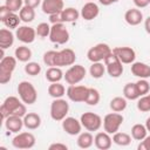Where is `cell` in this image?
Returning <instances> with one entry per match:
<instances>
[{
    "mask_svg": "<svg viewBox=\"0 0 150 150\" xmlns=\"http://www.w3.org/2000/svg\"><path fill=\"white\" fill-rule=\"evenodd\" d=\"M0 114H1V118L5 121L11 115L23 117L27 114V109H26V105L23 104V102L21 103L18 97L8 96L0 107Z\"/></svg>",
    "mask_w": 150,
    "mask_h": 150,
    "instance_id": "obj_1",
    "label": "cell"
},
{
    "mask_svg": "<svg viewBox=\"0 0 150 150\" xmlns=\"http://www.w3.org/2000/svg\"><path fill=\"white\" fill-rule=\"evenodd\" d=\"M18 94L20 96V100L25 104H34L38 100V93L35 87L28 82V81H22L18 86Z\"/></svg>",
    "mask_w": 150,
    "mask_h": 150,
    "instance_id": "obj_2",
    "label": "cell"
},
{
    "mask_svg": "<svg viewBox=\"0 0 150 150\" xmlns=\"http://www.w3.org/2000/svg\"><path fill=\"white\" fill-rule=\"evenodd\" d=\"M16 67V57L4 56L0 61V83L6 84L12 79V73Z\"/></svg>",
    "mask_w": 150,
    "mask_h": 150,
    "instance_id": "obj_3",
    "label": "cell"
},
{
    "mask_svg": "<svg viewBox=\"0 0 150 150\" xmlns=\"http://www.w3.org/2000/svg\"><path fill=\"white\" fill-rule=\"evenodd\" d=\"M69 111V104L63 98H55L50 104V117L54 121H63Z\"/></svg>",
    "mask_w": 150,
    "mask_h": 150,
    "instance_id": "obj_4",
    "label": "cell"
},
{
    "mask_svg": "<svg viewBox=\"0 0 150 150\" xmlns=\"http://www.w3.org/2000/svg\"><path fill=\"white\" fill-rule=\"evenodd\" d=\"M124 118L123 116L120 114V112H110V114H107L103 118V128H104V131L108 132L109 135L110 134H115L118 131L120 127L122 125Z\"/></svg>",
    "mask_w": 150,
    "mask_h": 150,
    "instance_id": "obj_5",
    "label": "cell"
},
{
    "mask_svg": "<svg viewBox=\"0 0 150 150\" xmlns=\"http://www.w3.org/2000/svg\"><path fill=\"white\" fill-rule=\"evenodd\" d=\"M49 40L57 45H64L69 41V32L63 23H53L50 27Z\"/></svg>",
    "mask_w": 150,
    "mask_h": 150,
    "instance_id": "obj_6",
    "label": "cell"
},
{
    "mask_svg": "<svg viewBox=\"0 0 150 150\" xmlns=\"http://www.w3.org/2000/svg\"><path fill=\"white\" fill-rule=\"evenodd\" d=\"M111 52H112L111 48L107 43H97L88 50L87 56H88V60L91 62H101V61H104L105 57L109 54H111Z\"/></svg>",
    "mask_w": 150,
    "mask_h": 150,
    "instance_id": "obj_7",
    "label": "cell"
},
{
    "mask_svg": "<svg viewBox=\"0 0 150 150\" xmlns=\"http://www.w3.org/2000/svg\"><path fill=\"white\" fill-rule=\"evenodd\" d=\"M80 121H81L82 127L84 129H87L88 131H97L101 128L102 122H103L102 118L97 114L90 112V111L82 114Z\"/></svg>",
    "mask_w": 150,
    "mask_h": 150,
    "instance_id": "obj_8",
    "label": "cell"
},
{
    "mask_svg": "<svg viewBox=\"0 0 150 150\" xmlns=\"http://www.w3.org/2000/svg\"><path fill=\"white\" fill-rule=\"evenodd\" d=\"M104 64L107 68L108 74L111 77H120L123 74V66L122 62L120 61V59L111 52V54H109L105 60H104Z\"/></svg>",
    "mask_w": 150,
    "mask_h": 150,
    "instance_id": "obj_9",
    "label": "cell"
},
{
    "mask_svg": "<svg viewBox=\"0 0 150 150\" xmlns=\"http://www.w3.org/2000/svg\"><path fill=\"white\" fill-rule=\"evenodd\" d=\"M86 68L81 64L71 66L64 74V80L68 84H77L86 77Z\"/></svg>",
    "mask_w": 150,
    "mask_h": 150,
    "instance_id": "obj_10",
    "label": "cell"
},
{
    "mask_svg": "<svg viewBox=\"0 0 150 150\" xmlns=\"http://www.w3.org/2000/svg\"><path fill=\"white\" fill-rule=\"evenodd\" d=\"M12 145L16 149H30L35 145V136L32 132H20L13 138Z\"/></svg>",
    "mask_w": 150,
    "mask_h": 150,
    "instance_id": "obj_11",
    "label": "cell"
},
{
    "mask_svg": "<svg viewBox=\"0 0 150 150\" xmlns=\"http://www.w3.org/2000/svg\"><path fill=\"white\" fill-rule=\"evenodd\" d=\"M88 91H89V88L86 86L70 84L67 88V96L73 102H86Z\"/></svg>",
    "mask_w": 150,
    "mask_h": 150,
    "instance_id": "obj_12",
    "label": "cell"
},
{
    "mask_svg": "<svg viewBox=\"0 0 150 150\" xmlns=\"http://www.w3.org/2000/svg\"><path fill=\"white\" fill-rule=\"evenodd\" d=\"M76 55L75 52L70 48L62 49L56 53L55 57V67H64V66H73L75 63Z\"/></svg>",
    "mask_w": 150,
    "mask_h": 150,
    "instance_id": "obj_13",
    "label": "cell"
},
{
    "mask_svg": "<svg viewBox=\"0 0 150 150\" xmlns=\"http://www.w3.org/2000/svg\"><path fill=\"white\" fill-rule=\"evenodd\" d=\"M112 53L124 64L132 63L136 59V53L131 47H116L112 49Z\"/></svg>",
    "mask_w": 150,
    "mask_h": 150,
    "instance_id": "obj_14",
    "label": "cell"
},
{
    "mask_svg": "<svg viewBox=\"0 0 150 150\" xmlns=\"http://www.w3.org/2000/svg\"><path fill=\"white\" fill-rule=\"evenodd\" d=\"M15 35L19 41H21L23 43H32L35 40L36 30L29 26H19L16 28Z\"/></svg>",
    "mask_w": 150,
    "mask_h": 150,
    "instance_id": "obj_15",
    "label": "cell"
},
{
    "mask_svg": "<svg viewBox=\"0 0 150 150\" xmlns=\"http://www.w3.org/2000/svg\"><path fill=\"white\" fill-rule=\"evenodd\" d=\"M62 128L68 135L75 136L81 134L82 124H81V121H77L75 117H66L62 121Z\"/></svg>",
    "mask_w": 150,
    "mask_h": 150,
    "instance_id": "obj_16",
    "label": "cell"
},
{
    "mask_svg": "<svg viewBox=\"0 0 150 150\" xmlns=\"http://www.w3.org/2000/svg\"><path fill=\"white\" fill-rule=\"evenodd\" d=\"M98 13H100L98 6L93 1H88L87 4L83 5L80 14H81L82 19H84L87 21H90V20H94L98 15Z\"/></svg>",
    "mask_w": 150,
    "mask_h": 150,
    "instance_id": "obj_17",
    "label": "cell"
},
{
    "mask_svg": "<svg viewBox=\"0 0 150 150\" xmlns=\"http://www.w3.org/2000/svg\"><path fill=\"white\" fill-rule=\"evenodd\" d=\"M41 7L45 14L52 15L63 9V0H43Z\"/></svg>",
    "mask_w": 150,
    "mask_h": 150,
    "instance_id": "obj_18",
    "label": "cell"
},
{
    "mask_svg": "<svg viewBox=\"0 0 150 150\" xmlns=\"http://www.w3.org/2000/svg\"><path fill=\"white\" fill-rule=\"evenodd\" d=\"M23 117L11 115L5 120V127L11 132H19L23 127Z\"/></svg>",
    "mask_w": 150,
    "mask_h": 150,
    "instance_id": "obj_19",
    "label": "cell"
},
{
    "mask_svg": "<svg viewBox=\"0 0 150 150\" xmlns=\"http://www.w3.org/2000/svg\"><path fill=\"white\" fill-rule=\"evenodd\" d=\"M94 143L95 146L100 150H108L111 148L112 144V138L109 136L108 132H97L96 136L94 137Z\"/></svg>",
    "mask_w": 150,
    "mask_h": 150,
    "instance_id": "obj_20",
    "label": "cell"
},
{
    "mask_svg": "<svg viewBox=\"0 0 150 150\" xmlns=\"http://www.w3.org/2000/svg\"><path fill=\"white\" fill-rule=\"evenodd\" d=\"M131 73L134 76L139 77V79H148L150 77V66L143 62H132L131 63V68H130Z\"/></svg>",
    "mask_w": 150,
    "mask_h": 150,
    "instance_id": "obj_21",
    "label": "cell"
},
{
    "mask_svg": "<svg viewBox=\"0 0 150 150\" xmlns=\"http://www.w3.org/2000/svg\"><path fill=\"white\" fill-rule=\"evenodd\" d=\"M124 20L130 26H137L143 20V14L138 8H130L124 14Z\"/></svg>",
    "mask_w": 150,
    "mask_h": 150,
    "instance_id": "obj_22",
    "label": "cell"
},
{
    "mask_svg": "<svg viewBox=\"0 0 150 150\" xmlns=\"http://www.w3.org/2000/svg\"><path fill=\"white\" fill-rule=\"evenodd\" d=\"M23 124L29 130H35L41 125V117L35 112H28L23 116Z\"/></svg>",
    "mask_w": 150,
    "mask_h": 150,
    "instance_id": "obj_23",
    "label": "cell"
},
{
    "mask_svg": "<svg viewBox=\"0 0 150 150\" xmlns=\"http://www.w3.org/2000/svg\"><path fill=\"white\" fill-rule=\"evenodd\" d=\"M13 43H14V34L7 28H2L0 30V48L1 49L9 48Z\"/></svg>",
    "mask_w": 150,
    "mask_h": 150,
    "instance_id": "obj_24",
    "label": "cell"
},
{
    "mask_svg": "<svg viewBox=\"0 0 150 150\" xmlns=\"http://www.w3.org/2000/svg\"><path fill=\"white\" fill-rule=\"evenodd\" d=\"M64 77L62 70L60 67H49L46 71V80L50 83L53 82H60Z\"/></svg>",
    "mask_w": 150,
    "mask_h": 150,
    "instance_id": "obj_25",
    "label": "cell"
},
{
    "mask_svg": "<svg viewBox=\"0 0 150 150\" xmlns=\"http://www.w3.org/2000/svg\"><path fill=\"white\" fill-rule=\"evenodd\" d=\"M77 146L81 148V149H88L93 145L94 143V137L90 132H81L79 134V137H77Z\"/></svg>",
    "mask_w": 150,
    "mask_h": 150,
    "instance_id": "obj_26",
    "label": "cell"
},
{
    "mask_svg": "<svg viewBox=\"0 0 150 150\" xmlns=\"http://www.w3.org/2000/svg\"><path fill=\"white\" fill-rule=\"evenodd\" d=\"M66 93V88L60 82H53L48 87V94L54 98H61Z\"/></svg>",
    "mask_w": 150,
    "mask_h": 150,
    "instance_id": "obj_27",
    "label": "cell"
},
{
    "mask_svg": "<svg viewBox=\"0 0 150 150\" xmlns=\"http://www.w3.org/2000/svg\"><path fill=\"white\" fill-rule=\"evenodd\" d=\"M123 95H124V97H125L127 100H131V101L137 100L138 97H141L139 94H138L136 83H132V82L127 83V84L123 87Z\"/></svg>",
    "mask_w": 150,
    "mask_h": 150,
    "instance_id": "obj_28",
    "label": "cell"
},
{
    "mask_svg": "<svg viewBox=\"0 0 150 150\" xmlns=\"http://www.w3.org/2000/svg\"><path fill=\"white\" fill-rule=\"evenodd\" d=\"M61 15H62L63 22H74L79 19V16L81 14L79 13L77 9H75L73 7H68V8H63L61 11Z\"/></svg>",
    "mask_w": 150,
    "mask_h": 150,
    "instance_id": "obj_29",
    "label": "cell"
},
{
    "mask_svg": "<svg viewBox=\"0 0 150 150\" xmlns=\"http://www.w3.org/2000/svg\"><path fill=\"white\" fill-rule=\"evenodd\" d=\"M146 134H148V130H146L145 125H143L141 123H137V124L132 125V128H131V137L136 141H143L146 137Z\"/></svg>",
    "mask_w": 150,
    "mask_h": 150,
    "instance_id": "obj_30",
    "label": "cell"
},
{
    "mask_svg": "<svg viewBox=\"0 0 150 150\" xmlns=\"http://www.w3.org/2000/svg\"><path fill=\"white\" fill-rule=\"evenodd\" d=\"M15 57L20 62H28L32 57V50L26 46H20L15 49Z\"/></svg>",
    "mask_w": 150,
    "mask_h": 150,
    "instance_id": "obj_31",
    "label": "cell"
},
{
    "mask_svg": "<svg viewBox=\"0 0 150 150\" xmlns=\"http://www.w3.org/2000/svg\"><path fill=\"white\" fill-rule=\"evenodd\" d=\"M19 16H20L21 21H23V22H32L35 19V11H34V8L25 5L19 11Z\"/></svg>",
    "mask_w": 150,
    "mask_h": 150,
    "instance_id": "obj_32",
    "label": "cell"
},
{
    "mask_svg": "<svg viewBox=\"0 0 150 150\" xmlns=\"http://www.w3.org/2000/svg\"><path fill=\"white\" fill-rule=\"evenodd\" d=\"M127 108V98L116 96L110 101V109L116 112H121Z\"/></svg>",
    "mask_w": 150,
    "mask_h": 150,
    "instance_id": "obj_33",
    "label": "cell"
},
{
    "mask_svg": "<svg viewBox=\"0 0 150 150\" xmlns=\"http://www.w3.org/2000/svg\"><path fill=\"white\" fill-rule=\"evenodd\" d=\"M21 19L19 15L15 14V12H11L1 22L7 27V28H18L19 27V23H20Z\"/></svg>",
    "mask_w": 150,
    "mask_h": 150,
    "instance_id": "obj_34",
    "label": "cell"
},
{
    "mask_svg": "<svg viewBox=\"0 0 150 150\" xmlns=\"http://www.w3.org/2000/svg\"><path fill=\"white\" fill-rule=\"evenodd\" d=\"M112 142L120 146H127L131 143V136L125 132H115L112 136Z\"/></svg>",
    "mask_w": 150,
    "mask_h": 150,
    "instance_id": "obj_35",
    "label": "cell"
},
{
    "mask_svg": "<svg viewBox=\"0 0 150 150\" xmlns=\"http://www.w3.org/2000/svg\"><path fill=\"white\" fill-rule=\"evenodd\" d=\"M105 71V67L101 62H93L89 68V73L94 79H101Z\"/></svg>",
    "mask_w": 150,
    "mask_h": 150,
    "instance_id": "obj_36",
    "label": "cell"
},
{
    "mask_svg": "<svg viewBox=\"0 0 150 150\" xmlns=\"http://www.w3.org/2000/svg\"><path fill=\"white\" fill-rule=\"evenodd\" d=\"M100 91L95 88H89V91H88V96H87V100H86V103L89 104V105H96L98 102H100Z\"/></svg>",
    "mask_w": 150,
    "mask_h": 150,
    "instance_id": "obj_37",
    "label": "cell"
},
{
    "mask_svg": "<svg viewBox=\"0 0 150 150\" xmlns=\"http://www.w3.org/2000/svg\"><path fill=\"white\" fill-rule=\"evenodd\" d=\"M25 71L30 76H36L41 73V66L38 62H28L25 66Z\"/></svg>",
    "mask_w": 150,
    "mask_h": 150,
    "instance_id": "obj_38",
    "label": "cell"
},
{
    "mask_svg": "<svg viewBox=\"0 0 150 150\" xmlns=\"http://www.w3.org/2000/svg\"><path fill=\"white\" fill-rule=\"evenodd\" d=\"M136 87H137V90H138V94L139 96H143V95H146L150 90V83L146 81V79H141L136 82Z\"/></svg>",
    "mask_w": 150,
    "mask_h": 150,
    "instance_id": "obj_39",
    "label": "cell"
},
{
    "mask_svg": "<svg viewBox=\"0 0 150 150\" xmlns=\"http://www.w3.org/2000/svg\"><path fill=\"white\" fill-rule=\"evenodd\" d=\"M50 27L52 26H49L47 22H41V23H39L38 25V27H36V35L38 36H40V38H47V36H49V34H50Z\"/></svg>",
    "mask_w": 150,
    "mask_h": 150,
    "instance_id": "obj_40",
    "label": "cell"
},
{
    "mask_svg": "<svg viewBox=\"0 0 150 150\" xmlns=\"http://www.w3.org/2000/svg\"><path fill=\"white\" fill-rule=\"evenodd\" d=\"M137 109L139 111H143V112L150 111V98L148 95H143L137 101Z\"/></svg>",
    "mask_w": 150,
    "mask_h": 150,
    "instance_id": "obj_41",
    "label": "cell"
},
{
    "mask_svg": "<svg viewBox=\"0 0 150 150\" xmlns=\"http://www.w3.org/2000/svg\"><path fill=\"white\" fill-rule=\"evenodd\" d=\"M55 50H48L43 54V63L49 67H55V57H56Z\"/></svg>",
    "mask_w": 150,
    "mask_h": 150,
    "instance_id": "obj_42",
    "label": "cell"
},
{
    "mask_svg": "<svg viewBox=\"0 0 150 150\" xmlns=\"http://www.w3.org/2000/svg\"><path fill=\"white\" fill-rule=\"evenodd\" d=\"M23 0H5V5L11 9V12H18L23 6Z\"/></svg>",
    "mask_w": 150,
    "mask_h": 150,
    "instance_id": "obj_43",
    "label": "cell"
},
{
    "mask_svg": "<svg viewBox=\"0 0 150 150\" xmlns=\"http://www.w3.org/2000/svg\"><path fill=\"white\" fill-rule=\"evenodd\" d=\"M138 150H150V136H146L137 146Z\"/></svg>",
    "mask_w": 150,
    "mask_h": 150,
    "instance_id": "obj_44",
    "label": "cell"
},
{
    "mask_svg": "<svg viewBox=\"0 0 150 150\" xmlns=\"http://www.w3.org/2000/svg\"><path fill=\"white\" fill-rule=\"evenodd\" d=\"M49 21H50L52 23H63L61 12H57V13H55V14L49 15Z\"/></svg>",
    "mask_w": 150,
    "mask_h": 150,
    "instance_id": "obj_45",
    "label": "cell"
},
{
    "mask_svg": "<svg viewBox=\"0 0 150 150\" xmlns=\"http://www.w3.org/2000/svg\"><path fill=\"white\" fill-rule=\"evenodd\" d=\"M48 149L49 150H67L68 146L66 144H63V143H53V144L49 145Z\"/></svg>",
    "mask_w": 150,
    "mask_h": 150,
    "instance_id": "obj_46",
    "label": "cell"
},
{
    "mask_svg": "<svg viewBox=\"0 0 150 150\" xmlns=\"http://www.w3.org/2000/svg\"><path fill=\"white\" fill-rule=\"evenodd\" d=\"M11 13V9L6 6V5H4V6H0V20L2 21L8 14Z\"/></svg>",
    "mask_w": 150,
    "mask_h": 150,
    "instance_id": "obj_47",
    "label": "cell"
},
{
    "mask_svg": "<svg viewBox=\"0 0 150 150\" xmlns=\"http://www.w3.org/2000/svg\"><path fill=\"white\" fill-rule=\"evenodd\" d=\"M132 1L137 8H144L148 5H150V0H132Z\"/></svg>",
    "mask_w": 150,
    "mask_h": 150,
    "instance_id": "obj_48",
    "label": "cell"
},
{
    "mask_svg": "<svg viewBox=\"0 0 150 150\" xmlns=\"http://www.w3.org/2000/svg\"><path fill=\"white\" fill-rule=\"evenodd\" d=\"M23 4L32 8H36L41 4V0H23Z\"/></svg>",
    "mask_w": 150,
    "mask_h": 150,
    "instance_id": "obj_49",
    "label": "cell"
},
{
    "mask_svg": "<svg viewBox=\"0 0 150 150\" xmlns=\"http://www.w3.org/2000/svg\"><path fill=\"white\" fill-rule=\"evenodd\" d=\"M144 28H145L146 33L150 34V16H148L145 19V21H144Z\"/></svg>",
    "mask_w": 150,
    "mask_h": 150,
    "instance_id": "obj_50",
    "label": "cell"
},
{
    "mask_svg": "<svg viewBox=\"0 0 150 150\" xmlns=\"http://www.w3.org/2000/svg\"><path fill=\"white\" fill-rule=\"evenodd\" d=\"M98 1H100V4H102V5H104V6H109V5L114 4L112 0H98Z\"/></svg>",
    "mask_w": 150,
    "mask_h": 150,
    "instance_id": "obj_51",
    "label": "cell"
},
{
    "mask_svg": "<svg viewBox=\"0 0 150 150\" xmlns=\"http://www.w3.org/2000/svg\"><path fill=\"white\" fill-rule=\"evenodd\" d=\"M145 128H146L148 131H150V117H148L146 121H145Z\"/></svg>",
    "mask_w": 150,
    "mask_h": 150,
    "instance_id": "obj_52",
    "label": "cell"
},
{
    "mask_svg": "<svg viewBox=\"0 0 150 150\" xmlns=\"http://www.w3.org/2000/svg\"><path fill=\"white\" fill-rule=\"evenodd\" d=\"M117 1H118V0H112V2H117Z\"/></svg>",
    "mask_w": 150,
    "mask_h": 150,
    "instance_id": "obj_53",
    "label": "cell"
},
{
    "mask_svg": "<svg viewBox=\"0 0 150 150\" xmlns=\"http://www.w3.org/2000/svg\"><path fill=\"white\" fill-rule=\"evenodd\" d=\"M148 96H149V98H150V94H149V95H148Z\"/></svg>",
    "mask_w": 150,
    "mask_h": 150,
    "instance_id": "obj_54",
    "label": "cell"
},
{
    "mask_svg": "<svg viewBox=\"0 0 150 150\" xmlns=\"http://www.w3.org/2000/svg\"><path fill=\"white\" fill-rule=\"evenodd\" d=\"M89 1H90V0H89Z\"/></svg>",
    "mask_w": 150,
    "mask_h": 150,
    "instance_id": "obj_55",
    "label": "cell"
}]
</instances>
